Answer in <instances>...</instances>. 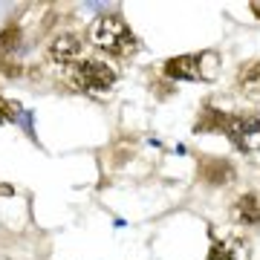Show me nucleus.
Segmentation results:
<instances>
[{"instance_id":"nucleus-9","label":"nucleus","mask_w":260,"mask_h":260,"mask_svg":"<svg viewBox=\"0 0 260 260\" xmlns=\"http://www.w3.org/2000/svg\"><path fill=\"white\" fill-rule=\"evenodd\" d=\"M237 87L249 99H260V61H249L243 67L240 75H237Z\"/></svg>"},{"instance_id":"nucleus-6","label":"nucleus","mask_w":260,"mask_h":260,"mask_svg":"<svg viewBox=\"0 0 260 260\" xmlns=\"http://www.w3.org/2000/svg\"><path fill=\"white\" fill-rule=\"evenodd\" d=\"M200 177L205 182H211V185H225L229 179L234 177V165L229 159H203L200 162Z\"/></svg>"},{"instance_id":"nucleus-1","label":"nucleus","mask_w":260,"mask_h":260,"mask_svg":"<svg viewBox=\"0 0 260 260\" xmlns=\"http://www.w3.org/2000/svg\"><path fill=\"white\" fill-rule=\"evenodd\" d=\"M90 41L99 49L110 52V55H130L139 47V41L133 35V29L119 18V15H102L90 23Z\"/></svg>"},{"instance_id":"nucleus-11","label":"nucleus","mask_w":260,"mask_h":260,"mask_svg":"<svg viewBox=\"0 0 260 260\" xmlns=\"http://www.w3.org/2000/svg\"><path fill=\"white\" fill-rule=\"evenodd\" d=\"M18 44H20V35H18V29H15V26H9V29H3V32H0V55H3V52L12 55V52L18 49Z\"/></svg>"},{"instance_id":"nucleus-3","label":"nucleus","mask_w":260,"mask_h":260,"mask_svg":"<svg viewBox=\"0 0 260 260\" xmlns=\"http://www.w3.org/2000/svg\"><path fill=\"white\" fill-rule=\"evenodd\" d=\"M225 136H229L232 145L237 150H243V153H257L260 150V116H254V113L229 116Z\"/></svg>"},{"instance_id":"nucleus-2","label":"nucleus","mask_w":260,"mask_h":260,"mask_svg":"<svg viewBox=\"0 0 260 260\" xmlns=\"http://www.w3.org/2000/svg\"><path fill=\"white\" fill-rule=\"evenodd\" d=\"M70 81L84 93H107L116 84V70L110 64L99 61V58H87V61H78L73 67Z\"/></svg>"},{"instance_id":"nucleus-10","label":"nucleus","mask_w":260,"mask_h":260,"mask_svg":"<svg viewBox=\"0 0 260 260\" xmlns=\"http://www.w3.org/2000/svg\"><path fill=\"white\" fill-rule=\"evenodd\" d=\"M225 124H229V113H220L214 110V107H205L203 116L197 119V133H211V130H220V133H225Z\"/></svg>"},{"instance_id":"nucleus-4","label":"nucleus","mask_w":260,"mask_h":260,"mask_svg":"<svg viewBox=\"0 0 260 260\" xmlns=\"http://www.w3.org/2000/svg\"><path fill=\"white\" fill-rule=\"evenodd\" d=\"M205 58H208V52H200V55H177V58H171V61H165L162 73L168 78H174V81H203L205 75H208L203 70Z\"/></svg>"},{"instance_id":"nucleus-7","label":"nucleus","mask_w":260,"mask_h":260,"mask_svg":"<svg viewBox=\"0 0 260 260\" xmlns=\"http://www.w3.org/2000/svg\"><path fill=\"white\" fill-rule=\"evenodd\" d=\"M232 217L243 225H257L260 223V194H243L234 203Z\"/></svg>"},{"instance_id":"nucleus-5","label":"nucleus","mask_w":260,"mask_h":260,"mask_svg":"<svg viewBox=\"0 0 260 260\" xmlns=\"http://www.w3.org/2000/svg\"><path fill=\"white\" fill-rule=\"evenodd\" d=\"M49 58L55 61V64H78V55H81V41L75 35H70V32H64V35H55L52 41H49Z\"/></svg>"},{"instance_id":"nucleus-8","label":"nucleus","mask_w":260,"mask_h":260,"mask_svg":"<svg viewBox=\"0 0 260 260\" xmlns=\"http://www.w3.org/2000/svg\"><path fill=\"white\" fill-rule=\"evenodd\" d=\"M208 260H249L240 240H214L208 249Z\"/></svg>"}]
</instances>
